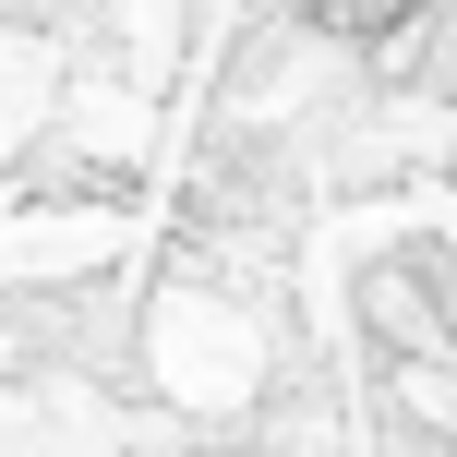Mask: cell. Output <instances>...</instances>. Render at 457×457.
<instances>
[{"instance_id": "1", "label": "cell", "mask_w": 457, "mask_h": 457, "mask_svg": "<svg viewBox=\"0 0 457 457\" xmlns=\"http://www.w3.org/2000/svg\"><path fill=\"white\" fill-rule=\"evenodd\" d=\"M349 313L386 361L410 373H457V241H397L349 277Z\"/></svg>"}, {"instance_id": "2", "label": "cell", "mask_w": 457, "mask_h": 457, "mask_svg": "<svg viewBox=\"0 0 457 457\" xmlns=\"http://www.w3.org/2000/svg\"><path fill=\"white\" fill-rule=\"evenodd\" d=\"M313 37H337V48H386V37H410L434 0H289Z\"/></svg>"}]
</instances>
